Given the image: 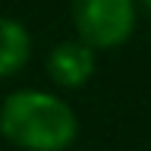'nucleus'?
Wrapping results in <instances>:
<instances>
[{"label": "nucleus", "mask_w": 151, "mask_h": 151, "mask_svg": "<svg viewBox=\"0 0 151 151\" xmlns=\"http://www.w3.org/2000/svg\"><path fill=\"white\" fill-rule=\"evenodd\" d=\"M0 135L19 151H69L79 139V113L47 88H16L0 101Z\"/></svg>", "instance_id": "obj_1"}, {"label": "nucleus", "mask_w": 151, "mask_h": 151, "mask_svg": "<svg viewBox=\"0 0 151 151\" xmlns=\"http://www.w3.org/2000/svg\"><path fill=\"white\" fill-rule=\"evenodd\" d=\"M28 60H32V32L19 19L0 16V79L22 73Z\"/></svg>", "instance_id": "obj_4"}, {"label": "nucleus", "mask_w": 151, "mask_h": 151, "mask_svg": "<svg viewBox=\"0 0 151 151\" xmlns=\"http://www.w3.org/2000/svg\"><path fill=\"white\" fill-rule=\"evenodd\" d=\"M76 38L94 50H116L132 38L139 22L135 0H69Z\"/></svg>", "instance_id": "obj_2"}, {"label": "nucleus", "mask_w": 151, "mask_h": 151, "mask_svg": "<svg viewBox=\"0 0 151 151\" xmlns=\"http://www.w3.org/2000/svg\"><path fill=\"white\" fill-rule=\"evenodd\" d=\"M44 73L63 91L85 88L98 73V50L88 47L85 41H79V38L57 41L44 57Z\"/></svg>", "instance_id": "obj_3"}, {"label": "nucleus", "mask_w": 151, "mask_h": 151, "mask_svg": "<svg viewBox=\"0 0 151 151\" xmlns=\"http://www.w3.org/2000/svg\"><path fill=\"white\" fill-rule=\"evenodd\" d=\"M135 6H142L145 13H151V0H135Z\"/></svg>", "instance_id": "obj_5"}]
</instances>
